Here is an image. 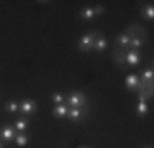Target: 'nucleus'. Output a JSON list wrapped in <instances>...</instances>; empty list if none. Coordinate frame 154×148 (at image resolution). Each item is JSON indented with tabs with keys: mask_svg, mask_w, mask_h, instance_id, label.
<instances>
[{
	"mask_svg": "<svg viewBox=\"0 0 154 148\" xmlns=\"http://www.w3.org/2000/svg\"><path fill=\"white\" fill-rule=\"evenodd\" d=\"M103 12H105V8H103L102 5H95V7H94V13H95V17H100V15L103 13Z\"/></svg>",
	"mask_w": 154,
	"mask_h": 148,
	"instance_id": "4be33fe9",
	"label": "nucleus"
},
{
	"mask_svg": "<svg viewBox=\"0 0 154 148\" xmlns=\"http://www.w3.org/2000/svg\"><path fill=\"white\" fill-rule=\"evenodd\" d=\"M13 127H15V130L18 133H25L28 130V127H30V122H28V117H20L15 120V124H13Z\"/></svg>",
	"mask_w": 154,
	"mask_h": 148,
	"instance_id": "9b49d317",
	"label": "nucleus"
},
{
	"mask_svg": "<svg viewBox=\"0 0 154 148\" xmlns=\"http://www.w3.org/2000/svg\"><path fill=\"white\" fill-rule=\"evenodd\" d=\"M100 35H102V33L98 31V30H95V31H92V33H85V35H84L82 38H79V41H77V48H79V51H82V53L90 51L94 48L95 40H97Z\"/></svg>",
	"mask_w": 154,
	"mask_h": 148,
	"instance_id": "f03ea898",
	"label": "nucleus"
},
{
	"mask_svg": "<svg viewBox=\"0 0 154 148\" xmlns=\"http://www.w3.org/2000/svg\"><path fill=\"white\" fill-rule=\"evenodd\" d=\"M17 130L13 125H5V127H2V130H0V140H2L3 143H8V142H13V138H15L17 135Z\"/></svg>",
	"mask_w": 154,
	"mask_h": 148,
	"instance_id": "423d86ee",
	"label": "nucleus"
},
{
	"mask_svg": "<svg viewBox=\"0 0 154 148\" xmlns=\"http://www.w3.org/2000/svg\"><path fill=\"white\" fill-rule=\"evenodd\" d=\"M87 115H89V107H87V105L82 107V109H74V107H69L67 118L71 122H74V124H77V122H82Z\"/></svg>",
	"mask_w": 154,
	"mask_h": 148,
	"instance_id": "20e7f679",
	"label": "nucleus"
},
{
	"mask_svg": "<svg viewBox=\"0 0 154 148\" xmlns=\"http://www.w3.org/2000/svg\"><path fill=\"white\" fill-rule=\"evenodd\" d=\"M126 51L128 50H122V48H118V46L113 48V53H112L113 63H115V64H118V66H122V68H125V66H126V59H125Z\"/></svg>",
	"mask_w": 154,
	"mask_h": 148,
	"instance_id": "0eeeda50",
	"label": "nucleus"
},
{
	"mask_svg": "<svg viewBox=\"0 0 154 148\" xmlns=\"http://www.w3.org/2000/svg\"><path fill=\"white\" fill-rule=\"evenodd\" d=\"M141 15H143V18H146V20H152V18H154V7H152V3H146L144 7H141Z\"/></svg>",
	"mask_w": 154,
	"mask_h": 148,
	"instance_id": "dca6fc26",
	"label": "nucleus"
},
{
	"mask_svg": "<svg viewBox=\"0 0 154 148\" xmlns=\"http://www.w3.org/2000/svg\"><path fill=\"white\" fill-rule=\"evenodd\" d=\"M125 86L130 92H136V89L139 86V76L138 74H128L125 77Z\"/></svg>",
	"mask_w": 154,
	"mask_h": 148,
	"instance_id": "1a4fd4ad",
	"label": "nucleus"
},
{
	"mask_svg": "<svg viewBox=\"0 0 154 148\" xmlns=\"http://www.w3.org/2000/svg\"><path fill=\"white\" fill-rule=\"evenodd\" d=\"M51 102H53L54 105L64 104L66 102V95L62 94V92H53V94H51Z\"/></svg>",
	"mask_w": 154,
	"mask_h": 148,
	"instance_id": "aec40b11",
	"label": "nucleus"
},
{
	"mask_svg": "<svg viewBox=\"0 0 154 148\" xmlns=\"http://www.w3.org/2000/svg\"><path fill=\"white\" fill-rule=\"evenodd\" d=\"M13 142L17 143V146H26L28 143H30V137L26 135V133H17L15 138H13Z\"/></svg>",
	"mask_w": 154,
	"mask_h": 148,
	"instance_id": "f3484780",
	"label": "nucleus"
},
{
	"mask_svg": "<svg viewBox=\"0 0 154 148\" xmlns=\"http://www.w3.org/2000/svg\"><path fill=\"white\" fill-rule=\"evenodd\" d=\"M66 105L67 107H74V109H82L87 105V95L82 91H72L66 95Z\"/></svg>",
	"mask_w": 154,
	"mask_h": 148,
	"instance_id": "f257e3e1",
	"label": "nucleus"
},
{
	"mask_svg": "<svg viewBox=\"0 0 154 148\" xmlns=\"http://www.w3.org/2000/svg\"><path fill=\"white\" fill-rule=\"evenodd\" d=\"M136 92H138V99H139V102H148V101H151L152 99V82H141L139 81V86L136 89Z\"/></svg>",
	"mask_w": 154,
	"mask_h": 148,
	"instance_id": "7ed1b4c3",
	"label": "nucleus"
},
{
	"mask_svg": "<svg viewBox=\"0 0 154 148\" xmlns=\"http://www.w3.org/2000/svg\"><path fill=\"white\" fill-rule=\"evenodd\" d=\"M82 148H87V146H82Z\"/></svg>",
	"mask_w": 154,
	"mask_h": 148,
	"instance_id": "393cba45",
	"label": "nucleus"
},
{
	"mask_svg": "<svg viewBox=\"0 0 154 148\" xmlns=\"http://www.w3.org/2000/svg\"><path fill=\"white\" fill-rule=\"evenodd\" d=\"M0 148H5V143L3 142H0Z\"/></svg>",
	"mask_w": 154,
	"mask_h": 148,
	"instance_id": "5701e85b",
	"label": "nucleus"
},
{
	"mask_svg": "<svg viewBox=\"0 0 154 148\" xmlns=\"http://www.w3.org/2000/svg\"><path fill=\"white\" fill-rule=\"evenodd\" d=\"M126 35H130V38H133V36H138V38H143L146 40V30L143 27H139L138 23H131L130 27L126 28Z\"/></svg>",
	"mask_w": 154,
	"mask_h": 148,
	"instance_id": "6e6552de",
	"label": "nucleus"
},
{
	"mask_svg": "<svg viewBox=\"0 0 154 148\" xmlns=\"http://www.w3.org/2000/svg\"><path fill=\"white\" fill-rule=\"evenodd\" d=\"M125 59H126V66H136L141 59V51H134V50H128L126 54H125Z\"/></svg>",
	"mask_w": 154,
	"mask_h": 148,
	"instance_id": "9d476101",
	"label": "nucleus"
},
{
	"mask_svg": "<svg viewBox=\"0 0 154 148\" xmlns=\"http://www.w3.org/2000/svg\"><path fill=\"white\" fill-rule=\"evenodd\" d=\"M79 17L82 18L84 21H92L95 18L94 8H92V7H85V8H82V10H80V13H79Z\"/></svg>",
	"mask_w": 154,
	"mask_h": 148,
	"instance_id": "2eb2a0df",
	"label": "nucleus"
},
{
	"mask_svg": "<svg viewBox=\"0 0 154 148\" xmlns=\"http://www.w3.org/2000/svg\"><path fill=\"white\" fill-rule=\"evenodd\" d=\"M36 109H38V105H36V102L31 101V99H23V101L20 102V114L23 117L33 115V114L36 112Z\"/></svg>",
	"mask_w": 154,
	"mask_h": 148,
	"instance_id": "39448f33",
	"label": "nucleus"
},
{
	"mask_svg": "<svg viewBox=\"0 0 154 148\" xmlns=\"http://www.w3.org/2000/svg\"><path fill=\"white\" fill-rule=\"evenodd\" d=\"M146 148H151V146H146Z\"/></svg>",
	"mask_w": 154,
	"mask_h": 148,
	"instance_id": "b1692460",
	"label": "nucleus"
},
{
	"mask_svg": "<svg viewBox=\"0 0 154 148\" xmlns=\"http://www.w3.org/2000/svg\"><path fill=\"white\" fill-rule=\"evenodd\" d=\"M5 110L8 114H17V112H20V104L15 102V101H10V102L5 104Z\"/></svg>",
	"mask_w": 154,
	"mask_h": 148,
	"instance_id": "412c9836",
	"label": "nucleus"
},
{
	"mask_svg": "<svg viewBox=\"0 0 154 148\" xmlns=\"http://www.w3.org/2000/svg\"><path fill=\"white\" fill-rule=\"evenodd\" d=\"M146 40L143 38H138V36H133V38L130 40V50H134V51H141V48L144 46Z\"/></svg>",
	"mask_w": 154,
	"mask_h": 148,
	"instance_id": "a211bd4d",
	"label": "nucleus"
},
{
	"mask_svg": "<svg viewBox=\"0 0 154 148\" xmlns=\"http://www.w3.org/2000/svg\"><path fill=\"white\" fill-rule=\"evenodd\" d=\"M67 112H69V107L66 105V104H59V105H54L53 107V115L56 118L67 117Z\"/></svg>",
	"mask_w": 154,
	"mask_h": 148,
	"instance_id": "ddd939ff",
	"label": "nucleus"
},
{
	"mask_svg": "<svg viewBox=\"0 0 154 148\" xmlns=\"http://www.w3.org/2000/svg\"><path fill=\"white\" fill-rule=\"evenodd\" d=\"M149 112V107H148V102H138L136 105V114L138 117H146Z\"/></svg>",
	"mask_w": 154,
	"mask_h": 148,
	"instance_id": "6ab92c4d",
	"label": "nucleus"
},
{
	"mask_svg": "<svg viewBox=\"0 0 154 148\" xmlns=\"http://www.w3.org/2000/svg\"><path fill=\"white\" fill-rule=\"evenodd\" d=\"M107 46H108V41H107V38H105L103 35H100L97 40H95V43H94V50L98 51V53L105 51V50H107Z\"/></svg>",
	"mask_w": 154,
	"mask_h": 148,
	"instance_id": "4468645a",
	"label": "nucleus"
},
{
	"mask_svg": "<svg viewBox=\"0 0 154 148\" xmlns=\"http://www.w3.org/2000/svg\"><path fill=\"white\" fill-rule=\"evenodd\" d=\"M139 81L141 82H152L154 81V71H152V64H149L146 69L141 71V76H139Z\"/></svg>",
	"mask_w": 154,
	"mask_h": 148,
	"instance_id": "f8f14e48",
	"label": "nucleus"
}]
</instances>
